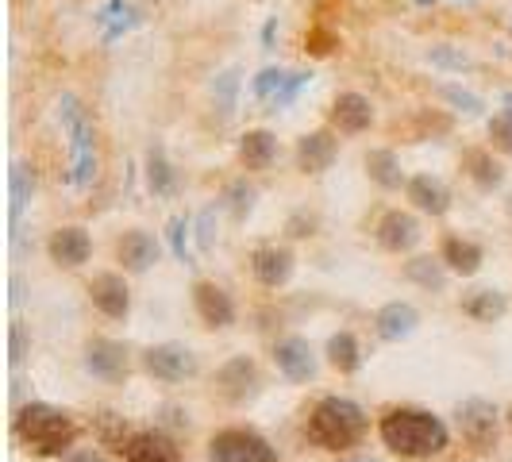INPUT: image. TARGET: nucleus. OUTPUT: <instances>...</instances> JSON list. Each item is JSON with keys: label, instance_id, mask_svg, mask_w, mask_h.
Masks as SVG:
<instances>
[{"label": "nucleus", "instance_id": "nucleus-1", "mask_svg": "<svg viewBox=\"0 0 512 462\" xmlns=\"http://www.w3.org/2000/svg\"><path fill=\"white\" fill-rule=\"evenodd\" d=\"M378 432L385 447L401 459H432V455H443L451 443L447 424L424 409H389Z\"/></svg>", "mask_w": 512, "mask_h": 462}, {"label": "nucleus", "instance_id": "nucleus-2", "mask_svg": "<svg viewBox=\"0 0 512 462\" xmlns=\"http://www.w3.org/2000/svg\"><path fill=\"white\" fill-rule=\"evenodd\" d=\"M58 120H62V135L70 139V174L66 181L74 189H89L97 170H101V158H97V128L93 120L85 116V108L74 93H62L58 101Z\"/></svg>", "mask_w": 512, "mask_h": 462}, {"label": "nucleus", "instance_id": "nucleus-3", "mask_svg": "<svg viewBox=\"0 0 512 462\" xmlns=\"http://www.w3.org/2000/svg\"><path fill=\"white\" fill-rule=\"evenodd\" d=\"M16 436L24 439L35 455L58 459V455H66L74 447L77 424L62 409L35 401V405H24V409L16 412Z\"/></svg>", "mask_w": 512, "mask_h": 462}, {"label": "nucleus", "instance_id": "nucleus-4", "mask_svg": "<svg viewBox=\"0 0 512 462\" xmlns=\"http://www.w3.org/2000/svg\"><path fill=\"white\" fill-rule=\"evenodd\" d=\"M308 439L320 447V451H347L355 447L366 432V416L355 401L347 397H324L316 409L308 412Z\"/></svg>", "mask_w": 512, "mask_h": 462}, {"label": "nucleus", "instance_id": "nucleus-5", "mask_svg": "<svg viewBox=\"0 0 512 462\" xmlns=\"http://www.w3.org/2000/svg\"><path fill=\"white\" fill-rule=\"evenodd\" d=\"M208 459L212 462H278V451L251 428H228L216 432L208 443Z\"/></svg>", "mask_w": 512, "mask_h": 462}, {"label": "nucleus", "instance_id": "nucleus-6", "mask_svg": "<svg viewBox=\"0 0 512 462\" xmlns=\"http://www.w3.org/2000/svg\"><path fill=\"white\" fill-rule=\"evenodd\" d=\"M143 370L154 374L158 382H185L197 374V355L181 343H162V347L143 351Z\"/></svg>", "mask_w": 512, "mask_h": 462}, {"label": "nucleus", "instance_id": "nucleus-7", "mask_svg": "<svg viewBox=\"0 0 512 462\" xmlns=\"http://www.w3.org/2000/svg\"><path fill=\"white\" fill-rule=\"evenodd\" d=\"M459 424H462V436L474 451H489L497 443V409L489 401H466L459 409Z\"/></svg>", "mask_w": 512, "mask_h": 462}, {"label": "nucleus", "instance_id": "nucleus-8", "mask_svg": "<svg viewBox=\"0 0 512 462\" xmlns=\"http://www.w3.org/2000/svg\"><path fill=\"white\" fill-rule=\"evenodd\" d=\"M193 305H197V316L205 320L208 328H228L235 320V301H231L228 289L216 282L193 285Z\"/></svg>", "mask_w": 512, "mask_h": 462}, {"label": "nucleus", "instance_id": "nucleus-9", "mask_svg": "<svg viewBox=\"0 0 512 462\" xmlns=\"http://www.w3.org/2000/svg\"><path fill=\"white\" fill-rule=\"evenodd\" d=\"M89 297H93V305L101 308L108 320H124L131 312V289L120 274H97L89 282Z\"/></svg>", "mask_w": 512, "mask_h": 462}, {"label": "nucleus", "instance_id": "nucleus-10", "mask_svg": "<svg viewBox=\"0 0 512 462\" xmlns=\"http://www.w3.org/2000/svg\"><path fill=\"white\" fill-rule=\"evenodd\" d=\"M85 370L104 378V382H120L128 374V351H124V343H112V339L89 343L85 347Z\"/></svg>", "mask_w": 512, "mask_h": 462}, {"label": "nucleus", "instance_id": "nucleus-11", "mask_svg": "<svg viewBox=\"0 0 512 462\" xmlns=\"http://www.w3.org/2000/svg\"><path fill=\"white\" fill-rule=\"evenodd\" d=\"M251 270H255V278L262 285H270V289H278L293 278V251L289 247H255L251 251Z\"/></svg>", "mask_w": 512, "mask_h": 462}, {"label": "nucleus", "instance_id": "nucleus-12", "mask_svg": "<svg viewBox=\"0 0 512 462\" xmlns=\"http://www.w3.org/2000/svg\"><path fill=\"white\" fill-rule=\"evenodd\" d=\"M274 362L289 382H308L316 374V359H312V347H308L301 335H289L274 347Z\"/></svg>", "mask_w": 512, "mask_h": 462}, {"label": "nucleus", "instance_id": "nucleus-13", "mask_svg": "<svg viewBox=\"0 0 512 462\" xmlns=\"http://www.w3.org/2000/svg\"><path fill=\"white\" fill-rule=\"evenodd\" d=\"M378 243H382L385 251H393V255L412 251V247L420 243V224H416V216H409V212H385L382 220H378Z\"/></svg>", "mask_w": 512, "mask_h": 462}, {"label": "nucleus", "instance_id": "nucleus-14", "mask_svg": "<svg viewBox=\"0 0 512 462\" xmlns=\"http://www.w3.org/2000/svg\"><path fill=\"white\" fill-rule=\"evenodd\" d=\"M332 124L343 135H359L374 124V104L366 101L362 93H339L332 104Z\"/></svg>", "mask_w": 512, "mask_h": 462}, {"label": "nucleus", "instance_id": "nucleus-15", "mask_svg": "<svg viewBox=\"0 0 512 462\" xmlns=\"http://www.w3.org/2000/svg\"><path fill=\"white\" fill-rule=\"evenodd\" d=\"M120 455H124V462H181L178 447L166 436H158V432H135V436H128Z\"/></svg>", "mask_w": 512, "mask_h": 462}, {"label": "nucleus", "instance_id": "nucleus-16", "mask_svg": "<svg viewBox=\"0 0 512 462\" xmlns=\"http://www.w3.org/2000/svg\"><path fill=\"white\" fill-rule=\"evenodd\" d=\"M47 251H51V262L74 270V266H81V262H89L93 243H89V231L85 228H58L51 235V243H47Z\"/></svg>", "mask_w": 512, "mask_h": 462}, {"label": "nucleus", "instance_id": "nucleus-17", "mask_svg": "<svg viewBox=\"0 0 512 462\" xmlns=\"http://www.w3.org/2000/svg\"><path fill=\"white\" fill-rule=\"evenodd\" d=\"M416 324H420V312L409 305V301H389L385 308H378V316H374V328L382 339L389 343H397V339H409L416 332Z\"/></svg>", "mask_w": 512, "mask_h": 462}, {"label": "nucleus", "instance_id": "nucleus-18", "mask_svg": "<svg viewBox=\"0 0 512 462\" xmlns=\"http://www.w3.org/2000/svg\"><path fill=\"white\" fill-rule=\"evenodd\" d=\"M116 258H120L124 270L143 274V270H151L154 262H158V243H154V235H147V231H128L116 243Z\"/></svg>", "mask_w": 512, "mask_h": 462}, {"label": "nucleus", "instance_id": "nucleus-19", "mask_svg": "<svg viewBox=\"0 0 512 462\" xmlns=\"http://www.w3.org/2000/svg\"><path fill=\"white\" fill-rule=\"evenodd\" d=\"M405 193H409L412 205L420 208V212H428V216H443L451 208V189L439 178H432V174H416L405 185Z\"/></svg>", "mask_w": 512, "mask_h": 462}, {"label": "nucleus", "instance_id": "nucleus-20", "mask_svg": "<svg viewBox=\"0 0 512 462\" xmlns=\"http://www.w3.org/2000/svg\"><path fill=\"white\" fill-rule=\"evenodd\" d=\"M335 158V139L332 131H308L297 143V166L305 174H324Z\"/></svg>", "mask_w": 512, "mask_h": 462}, {"label": "nucleus", "instance_id": "nucleus-21", "mask_svg": "<svg viewBox=\"0 0 512 462\" xmlns=\"http://www.w3.org/2000/svg\"><path fill=\"white\" fill-rule=\"evenodd\" d=\"M439 262H447V270H455V274H462V278H470V274H478V270H482V262H486V251H482L474 239L451 235V239H443Z\"/></svg>", "mask_w": 512, "mask_h": 462}, {"label": "nucleus", "instance_id": "nucleus-22", "mask_svg": "<svg viewBox=\"0 0 512 462\" xmlns=\"http://www.w3.org/2000/svg\"><path fill=\"white\" fill-rule=\"evenodd\" d=\"M274 158H278V139H274L270 131L255 128L239 139V162H243L247 170H270Z\"/></svg>", "mask_w": 512, "mask_h": 462}, {"label": "nucleus", "instance_id": "nucleus-23", "mask_svg": "<svg viewBox=\"0 0 512 462\" xmlns=\"http://www.w3.org/2000/svg\"><path fill=\"white\" fill-rule=\"evenodd\" d=\"M97 24L104 31V43H112V39H120L124 31L139 24V12L131 8L128 0H108L101 12H97Z\"/></svg>", "mask_w": 512, "mask_h": 462}, {"label": "nucleus", "instance_id": "nucleus-24", "mask_svg": "<svg viewBox=\"0 0 512 462\" xmlns=\"http://www.w3.org/2000/svg\"><path fill=\"white\" fill-rule=\"evenodd\" d=\"M462 312L474 316V320H482V324H493V320H501V316L509 312V301H505V293H497V289H474V293L462 301Z\"/></svg>", "mask_w": 512, "mask_h": 462}, {"label": "nucleus", "instance_id": "nucleus-25", "mask_svg": "<svg viewBox=\"0 0 512 462\" xmlns=\"http://www.w3.org/2000/svg\"><path fill=\"white\" fill-rule=\"evenodd\" d=\"M147 185H151L154 197H170L178 189V174H174V166H170V158H166L162 147L147 151Z\"/></svg>", "mask_w": 512, "mask_h": 462}, {"label": "nucleus", "instance_id": "nucleus-26", "mask_svg": "<svg viewBox=\"0 0 512 462\" xmlns=\"http://www.w3.org/2000/svg\"><path fill=\"white\" fill-rule=\"evenodd\" d=\"M462 170L474 178V185H478V189H493V185H501V178H505V170L493 162V154L478 151V147L462 154Z\"/></svg>", "mask_w": 512, "mask_h": 462}, {"label": "nucleus", "instance_id": "nucleus-27", "mask_svg": "<svg viewBox=\"0 0 512 462\" xmlns=\"http://www.w3.org/2000/svg\"><path fill=\"white\" fill-rule=\"evenodd\" d=\"M328 362H332L339 374H355L362 366V351H359V339L351 332H339L328 339Z\"/></svg>", "mask_w": 512, "mask_h": 462}, {"label": "nucleus", "instance_id": "nucleus-28", "mask_svg": "<svg viewBox=\"0 0 512 462\" xmlns=\"http://www.w3.org/2000/svg\"><path fill=\"white\" fill-rule=\"evenodd\" d=\"M366 170H370V178L378 181L382 189H397V185L405 181V174H401V162H397V154L385 151V147H378V151L366 154Z\"/></svg>", "mask_w": 512, "mask_h": 462}, {"label": "nucleus", "instance_id": "nucleus-29", "mask_svg": "<svg viewBox=\"0 0 512 462\" xmlns=\"http://www.w3.org/2000/svg\"><path fill=\"white\" fill-rule=\"evenodd\" d=\"M220 385H224V393H228L231 401L247 397V393L255 389V362H247V359L228 362V366L220 370Z\"/></svg>", "mask_w": 512, "mask_h": 462}, {"label": "nucleus", "instance_id": "nucleus-30", "mask_svg": "<svg viewBox=\"0 0 512 462\" xmlns=\"http://www.w3.org/2000/svg\"><path fill=\"white\" fill-rule=\"evenodd\" d=\"M31 193H35V185H31V178H27V166L24 162H16V166H12V224H20L27 201H31Z\"/></svg>", "mask_w": 512, "mask_h": 462}, {"label": "nucleus", "instance_id": "nucleus-31", "mask_svg": "<svg viewBox=\"0 0 512 462\" xmlns=\"http://www.w3.org/2000/svg\"><path fill=\"white\" fill-rule=\"evenodd\" d=\"M405 274H409L412 282L428 285V289H443V266H439L436 258H412L409 266H405Z\"/></svg>", "mask_w": 512, "mask_h": 462}, {"label": "nucleus", "instance_id": "nucleus-32", "mask_svg": "<svg viewBox=\"0 0 512 462\" xmlns=\"http://www.w3.org/2000/svg\"><path fill=\"white\" fill-rule=\"evenodd\" d=\"M489 143H493V151L512 154V108L509 112H497L489 120Z\"/></svg>", "mask_w": 512, "mask_h": 462}, {"label": "nucleus", "instance_id": "nucleus-33", "mask_svg": "<svg viewBox=\"0 0 512 462\" xmlns=\"http://www.w3.org/2000/svg\"><path fill=\"white\" fill-rule=\"evenodd\" d=\"M285 81H289V74H285V70H278V66H266V70L255 77V97H258V101H274V97L282 93Z\"/></svg>", "mask_w": 512, "mask_h": 462}, {"label": "nucleus", "instance_id": "nucleus-34", "mask_svg": "<svg viewBox=\"0 0 512 462\" xmlns=\"http://www.w3.org/2000/svg\"><path fill=\"white\" fill-rule=\"evenodd\" d=\"M235 89H239V70H224V74L216 77L212 93L220 101V112H235Z\"/></svg>", "mask_w": 512, "mask_h": 462}, {"label": "nucleus", "instance_id": "nucleus-35", "mask_svg": "<svg viewBox=\"0 0 512 462\" xmlns=\"http://www.w3.org/2000/svg\"><path fill=\"white\" fill-rule=\"evenodd\" d=\"M224 201H231V212H235V216H247L251 205H255V189H247V181H235V185H228Z\"/></svg>", "mask_w": 512, "mask_h": 462}, {"label": "nucleus", "instance_id": "nucleus-36", "mask_svg": "<svg viewBox=\"0 0 512 462\" xmlns=\"http://www.w3.org/2000/svg\"><path fill=\"white\" fill-rule=\"evenodd\" d=\"M185 231H189V224H185V216H174L170 224H166V235H170V247H174V255H178V262H193L189 258V247H185Z\"/></svg>", "mask_w": 512, "mask_h": 462}, {"label": "nucleus", "instance_id": "nucleus-37", "mask_svg": "<svg viewBox=\"0 0 512 462\" xmlns=\"http://www.w3.org/2000/svg\"><path fill=\"white\" fill-rule=\"evenodd\" d=\"M212 220H216V205H208L201 216H197V243H201V251H212V243H216V228H212Z\"/></svg>", "mask_w": 512, "mask_h": 462}, {"label": "nucleus", "instance_id": "nucleus-38", "mask_svg": "<svg viewBox=\"0 0 512 462\" xmlns=\"http://www.w3.org/2000/svg\"><path fill=\"white\" fill-rule=\"evenodd\" d=\"M308 77H312V74H289V81L282 85V93L270 101V108H274V112H278V108H285V104L293 101V97H297V93H301V89L308 85Z\"/></svg>", "mask_w": 512, "mask_h": 462}, {"label": "nucleus", "instance_id": "nucleus-39", "mask_svg": "<svg viewBox=\"0 0 512 462\" xmlns=\"http://www.w3.org/2000/svg\"><path fill=\"white\" fill-rule=\"evenodd\" d=\"M443 97H447L451 104H459V108H466V112H478V108H482L478 97H470V93H462V89H451V85L443 89Z\"/></svg>", "mask_w": 512, "mask_h": 462}, {"label": "nucleus", "instance_id": "nucleus-40", "mask_svg": "<svg viewBox=\"0 0 512 462\" xmlns=\"http://www.w3.org/2000/svg\"><path fill=\"white\" fill-rule=\"evenodd\" d=\"M432 62H439V66H455V70L470 66V58H466V54H455V51H432Z\"/></svg>", "mask_w": 512, "mask_h": 462}, {"label": "nucleus", "instance_id": "nucleus-41", "mask_svg": "<svg viewBox=\"0 0 512 462\" xmlns=\"http://www.w3.org/2000/svg\"><path fill=\"white\" fill-rule=\"evenodd\" d=\"M509 428H512V409H509Z\"/></svg>", "mask_w": 512, "mask_h": 462}, {"label": "nucleus", "instance_id": "nucleus-42", "mask_svg": "<svg viewBox=\"0 0 512 462\" xmlns=\"http://www.w3.org/2000/svg\"><path fill=\"white\" fill-rule=\"evenodd\" d=\"M359 462H374V459H359Z\"/></svg>", "mask_w": 512, "mask_h": 462}]
</instances>
